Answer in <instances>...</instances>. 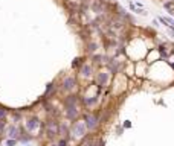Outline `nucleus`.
<instances>
[{
  "mask_svg": "<svg viewBox=\"0 0 174 146\" xmlns=\"http://www.w3.org/2000/svg\"><path fill=\"white\" fill-rule=\"evenodd\" d=\"M84 123H85L87 129L92 131V129H95L98 126V117L95 114H85L84 116Z\"/></svg>",
  "mask_w": 174,
  "mask_h": 146,
  "instance_id": "nucleus-6",
  "label": "nucleus"
},
{
  "mask_svg": "<svg viewBox=\"0 0 174 146\" xmlns=\"http://www.w3.org/2000/svg\"><path fill=\"white\" fill-rule=\"evenodd\" d=\"M6 126H8V123H6V119L0 120V135H3V134H5V131H6Z\"/></svg>",
  "mask_w": 174,
  "mask_h": 146,
  "instance_id": "nucleus-10",
  "label": "nucleus"
},
{
  "mask_svg": "<svg viewBox=\"0 0 174 146\" xmlns=\"http://www.w3.org/2000/svg\"><path fill=\"white\" fill-rule=\"evenodd\" d=\"M58 128H60V123L54 119H49L46 122V135L49 138H55L58 137Z\"/></svg>",
  "mask_w": 174,
  "mask_h": 146,
  "instance_id": "nucleus-3",
  "label": "nucleus"
},
{
  "mask_svg": "<svg viewBox=\"0 0 174 146\" xmlns=\"http://www.w3.org/2000/svg\"><path fill=\"white\" fill-rule=\"evenodd\" d=\"M169 2H172V3H174V0H169Z\"/></svg>",
  "mask_w": 174,
  "mask_h": 146,
  "instance_id": "nucleus-15",
  "label": "nucleus"
},
{
  "mask_svg": "<svg viewBox=\"0 0 174 146\" xmlns=\"http://www.w3.org/2000/svg\"><path fill=\"white\" fill-rule=\"evenodd\" d=\"M107 84H109V75H107V73H104V71L98 73V76H96V85L105 87Z\"/></svg>",
  "mask_w": 174,
  "mask_h": 146,
  "instance_id": "nucleus-8",
  "label": "nucleus"
},
{
  "mask_svg": "<svg viewBox=\"0 0 174 146\" xmlns=\"http://www.w3.org/2000/svg\"><path fill=\"white\" fill-rule=\"evenodd\" d=\"M8 117V110H5L3 106H0V120H3Z\"/></svg>",
  "mask_w": 174,
  "mask_h": 146,
  "instance_id": "nucleus-11",
  "label": "nucleus"
},
{
  "mask_svg": "<svg viewBox=\"0 0 174 146\" xmlns=\"http://www.w3.org/2000/svg\"><path fill=\"white\" fill-rule=\"evenodd\" d=\"M67 144H69V138H63V137H60L57 146H67Z\"/></svg>",
  "mask_w": 174,
  "mask_h": 146,
  "instance_id": "nucleus-13",
  "label": "nucleus"
},
{
  "mask_svg": "<svg viewBox=\"0 0 174 146\" xmlns=\"http://www.w3.org/2000/svg\"><path fill=\"white\" fill-rule=\"evenodd\" d=\"M5 134H6V137H8V138H14V140H18V138L22 137V131H20V128H18L15 123L8 125V126H6Z\"/></svg>",
  "mask_w": 174,
  "mask_h": 146,
  "instance_id": "nucleus-5",
  "label": "nucleus"
},
{
  "mask_svg": "<svg viewBox=\"0 0 174 146\" xmlns=\"http://www.w3.org/2000/svg\"><path fill=\"white\" fill-rule=\"evenodd\" d=\"M163 6H165L168 11H171V12L174 14V3H172V2H165V3H163Z\"/></svg>",
  "mask_w": 174,
  "mask_h": 146,
  "instance_id": "nucleus-12",
  "label": "nucleus"
},
{
  "mask_svg": "<svg viewBox=\"0 0 174 146\" xmlns=\"http://www.w3.org/2000/svg\"><path fill=\"white\" fill-rule=\"evenodd\" d=\"M17 141H18V140H14V138H8V140L5 141V144H6V146H15V144H17Z\"/></svg>",
  "mask_w": 174,
  "mask_h": 146,
  "instance_id": "nucleus-14",
  "label": "nucleus"
},
{
  "mask_svg": "<svg viewBox=\"0 0 174 146\" xmlns=\"http://www.w3.org/2000/svg\"><path fill=\"white\" fill-rule=\"evenodd\" d=\"M61 87L64 91H72L75 87H76V79L73 76H66L61 82Z\"/></svg>",
  "mask_w": 174,
  "mask_h": 146,
  "instance_id": "nucleus-7",
  "label": "nucleus"
},
{
  "mask_svg": "<svg viewBox=\"0 0 174 146\" xmlns=\"http://www.w3.org/2000/svg\"><path fill=\"white\" fill-rule=\"evenodd\" d=\"M87 132V126L84 122H75L70 128V134L73 138H82Z\"/></svg>",
  "mask_w": 174,
  "mask_h": 146,
  "instance_id": "nucleus-2",
  "label": "nucleus"
},
{
  "mask_svg": "<svg viewBox=\"0 0 174 146\" xmlns=\"http://www.w3.org/2000/svg\"><path fill=\"white\" fill-rule=\"evenodd\" d=\"M66 105V117L69 120H75L79 116V108H78V97L76 96H67L64 100Z\"/></svg>",
  "mask_w": 174,
  "mask_h": 146,
  "instance_id": "nucleus-1",
  "label": "nucleus"
},
{
  "mask_svg": "<svg viewBox=\"0 0 174 146\" xmlns=\"http://www.w3.org/2000/svg\"><path fill=\"white\" fill-rule=\"evenodd\" d=\"M92 65L90 64H84V65H81V70H79V73H81V76H84V78H90L92 76Z\"/></svg>",
  "mask_w": 174,
  "mask_h": 146,
  "instance_id": "nucleus-9",
  "label": "nucleus"
},
{
  "mask_svg": "<svg viewBox=\"0 0 174 146\" xmlns=\"http://www.w3.org/2000/svg\"><path fill=\"white\" fill-rule=\"evenodd\" d=\"M40 126H41V122L37 119V117H29V119H26V122H25V128H26V131L28 132H35V131H38L40 129Z\"/></svg>",
  "mask_w": 174,
  "mask_h": 146,
  "instance_id": "nucleus-4",
  "label": "nucleus"
}]
</instances>
